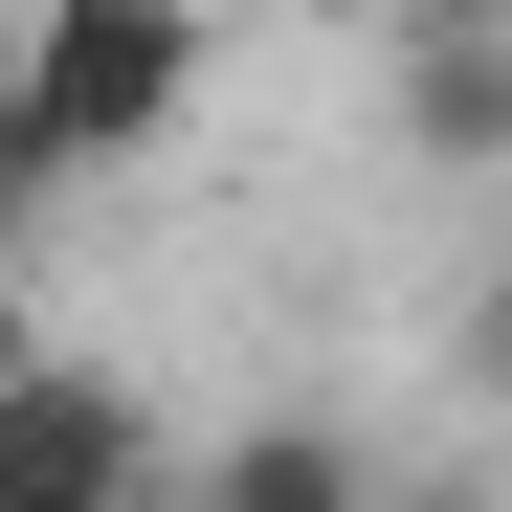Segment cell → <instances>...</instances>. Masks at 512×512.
<instances>
[{"label":"cell","mask_w":512,"mask_h":512,"mask_svg":"<svg viewBox=\"0 0 512 512\" xmlns=\"http://www.w3.org/2000/svg\"><path fill=\"white\" fill-rule=\"evenodd\" d=\"M179 112H201V23H179V0H45V23H23L45 179H112V156H156Z\"/></svg>","instance_id":"6da1fadb"},{"label":"cell","mask_w":512,"mask_h":512,"mask_svg":"<svg viewBox=\"0 0 512 512\" xmlns=\"http://www.w3.org/2000/svg\"><path fill=\"white\" fill-rule=\"evenodd\" d=\"M0 512H156V423L112 357H45L0 401Z\"/></svg>","instance_id":"7a4b0ae2"},{"label":"cell","mask_w":512,"mask_h":512,"mask_svg":"<svg viewBox=\"0 0 512 512\" xmlns=\"http://www.w3.org/2000/svg\"><path fill=\"white\" fill-rule=\"evenodd\" d=\"M379 112H401L423 179H512V0H423L379 45Z\"/></svg>","instance_id":"3957f363"},{"label":"cell","mask_w":512,"mask_h":512,"mask_svg":"<svg viewBox=\"0 0 512 512\" xmlns=\"http://www.w3.org/2000/svg\"><path fill=\"white\" fill-rule=\"evenodd\" d=\"M379 490H401V468H379L334 401H268V423H223V446H201L179 512H379Z\"/></svg>","instance_id":"277c9868"},{"label":"cell","mask_w":512,"mask_h":512,"mask_svg":"<svg viewBox=\"0 0 512 512\" xmlns=\"http://www.w3.org/2000/svg\"><path fill=\"white\" fill-rule=\"evenodd\" d=\"M446 379H468V401L512 423V268H468V312H446Z\"/></svg>","instance_id":"5b68a950"},{"label":"cell","mask_w":512,"mask_h":512,"mask_svg":"<svg viewBox=\"0 0 512 512\" xmlns=\"http://www.w3.org/2000/svg\"><path fill=\"white\" fill-rule=\"evenodd\" d=\"M45 357H67V334H45V290H23V245H0V401H23Z\"/></svg>","instance_id":"8992f818"},{"label":"cell","mask_w":512,"mask_h":512,"mask_svg":"<svg viewBox=\"0 0 512 512\" xmlns=\"http://www.w3.org/2000/svg\"><path fill=\"white\" fill-rule=\"evenodd\" d=\"M379 512H512V468H401Z\"/></svg>","instance_id":"52a82bcc"},{"label":"cell","mask_w":512,"mask_h":512,"mask_svg":"<svg viewBox=\"0 0 512 512\" xmlns=\"http://www.w3.org/2000/svg\"><path fill=\"white\" fill-rule=\"evenodd\" d=\"M0 112H23V23H0Z\"/></svg>","instance_id":"ba28073f"}]
</instances>
